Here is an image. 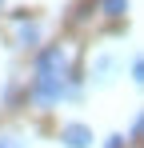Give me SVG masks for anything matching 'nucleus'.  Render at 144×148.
Segmentation results:
<instances>
[{
	"label": "nucleus",
	"instance_id": "nucleus-1",
	"mask_svg": "<svg viewBox=\"0 0 144 148\" xmlns=\"http://www.w3.org/2000/svg\"><path fill=\"white\" fill-rule=\"evenodd\" d=\"M64 96V76H36L32 80V100L36 104H56Z\"/></svg>",
	"mask_w": 144,
	"mask_h": 148
},
{
	"label": "nucleus",
	"instance_id": "nucleus-2",
	"mask_svg": "<svg viewBox=\"0 0 144 148\" xmlns=\"http://www.w3.org/2000/svg\"><path fill=\"white\" fill-rule=\"evenodd\" d=\"M64 64H68V56H64L60 44H56V48H44L40 56H36V76H60Z\"/></svg>",
	"mask_w": 144,
	"mask_h": 148
},
{
	"label": "nucleus",
	"instance_id": "nucleus-3",
	"mask_svg": "<svg viewBox=\"0 0 144 148\" xmlns=\"http://www.w3.org/2000/svg\"><path fill=\"white\" fill-rule=\"evenodd\" d=\"M60 140L68 148H88L92 144V128H88V124H68V128L60 132Z\"/></svg>",
	"mask_w": 144,
	"mask_h": 148
},
{
	"label": "nucleus",
	"instance_id": "nucleus-4",
	"mask_svg": "<svg viewBox=\"0 0 144 148\" xmlns=\"http://www.w3.org/2000/svg\"><path fill=\"white\" fill-rule=\"evenodd\" d=\"M100 12L104 16H124L128 12V0H100Z\"/></svg>",
	"mask_w": 144,
	"mask_h": 148
},
{
	"label": "nucleus",
	"instance_id": "nucleus-5",
	"mask_svg": "<svg viewBox=\"0 0 144 148\" xmlns=\"http://www.w3.org/2000/svg\"><path fill=\"white\" fill-rule=\"evenodd\" d=\"M36 40H40V28H36V24H24V28H20V44H24V48H32Z\"/></svg>",
	"mask_w": 144,
	"mask_h": 148
},
{
	"label": "nucleus",
	"instance_id": "nucleus-6",
	"mask_svg": "<svg viewBox=\"0 0 144 148\" xmlns=\"http://www.w3.org/2000/svg\"><path fill=\"white\" fill-rule=\"evenodd\" d=\"M0 148H24V144L16 140V136H0Z\"/></svg>",
	"mask_w": 144,
	"mask_h": 148
},
{
	"label": "nucleus",
	"instance_id": "nucleus-7",
	"mask_svg": "<svg viewBox=\"0 0 144 148\" xmlns=\"http://www.w3.org/2000/svg\"><path fill=\"white\" fill-rule=\"evenodd\" d=\"M104 148H124V136H108V144Z\"/></svg>",
	"mask_w": 144,
	"mask_h": 148
}]
</instances>
